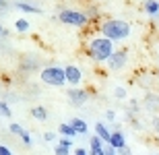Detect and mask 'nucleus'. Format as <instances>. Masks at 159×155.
Returning <instances> with one entry per match:
<instances>
[{"label": "nucleus", "instance_id": "obj_1", "mask_svg": "<svg viewBox=\"0 0 159 155\" xmlns=\"http://www.w3.org/2000/svg\"><path fill=\"white\" fill-rule=\"evenodd\" d=\"M114 52H116L114 50V42H110L103 35L91 37L87 42V56L91 60H95V62H107Z\"/></svg>", "mask_w": 159, "mask_h": 155}, {"label": "nucleus", "instance_id": "obj_2", "mask_svg": "<svg viewBox=\"0 0 159 155\" xmlns=\"http://www.w3.org/2000/svg\"><path fill=\"white\" fill-rule=\"evenodd\" d=\"M99 33L110 42H122L130 35V23L122 19H106L99 25Z\"/></svg>", "mask_w": 159, "mask_h": 155}, {"label": "nucleus", "instance_id": "obj_3", "mask_svg": "<svg viewBox=\"0 0 159 155\" xmlns=\"http://www.w3.org/2000/svg\"><path fill=\"white\" fill-rule=\"evenodd\" d=\"M39 79H41V83L50 85V87H64V85H66V72H64V68H60V66H56V64L41 68Z\"/></svg>", "mask_w": 159, "mask_h": 155}, {"label": "nucleus", "instance_id": "obj_4", "mask_svg": "<svg viewBox=\"0 0 159 155\" xmlns=\"http://www.w3.org/2000/svg\"><path fill=\"white\" fill-rule=\"evenodd\" d=\"M58 21L64 25H70V27H85L89 25V19L83 11H77V8H62L58 12Z\"/></svg>", "mask_w": 159, "mask_h": 155}, {"label": "nucleus", "instance_id": "obj_5", "mask_svg": "<svg viewBox=\"0 0 159 155\" xmlns=\"http://www.w3.org/2000/svg\"><path fill=\"white\" fill-rule=\"evenodd\" d=\"M126 62H128V52L126 50H116L106 64H107L110 71H122L124 66H126Z\"/></svg>", "mask_w": 159, "mask_h": 155}, {"label": "nucleus", "instance_id": "obj_6", "mask_svg": "<svg viewBox=\"0 0 159 155\" xmlns=\"http://www.w3.org/2000/svg\"><path fill=\"white\" fill-rule=\"evenodd\" d=\"M89 93L87 89H81V87H70V89L66 91V97H68V102L72 103V106H83V103L89 99Z\"/></svg>", "mask_w": 159, "mask_h": 155}, {"label": "nucleus", "instance_id": "obj_7", "mask_svg": "<svg viewBox=\"0 0 159 155\" xmlns=\"http://www.w3.org/2000/svg\"><path fill=\"white\" fill-rule=\"evenodd\" d=\"M64 72H66V83L70 85V87H79V85H81L83 72H81V68H79V66L68 64V66H64Z\"/></svg>", "mask_w": 159, "mask_h": 155}, {"label": "nucleus", "instance_id": "obj_8", "mask_svg": "<svg viewBox=\"0 0 159 155\" xmlns=\"http://www.w3.org/2000/svg\"><path fill=\"white\" fill-rule=\"evenodd\" d=\"M103 147H106V143L97 134L89 139V155H103Z\"/></svg>", "mask_w": 159, "mask_h": 155}, {"label": "nucleus", "instance_id": "obj_9", "mask_svg": "<svg viewBox=\"0 0 159 155\" xmlns=\"http://www.w3.org/2000/svg\"><path fill=\"white\" fill-rule=\"evenodd\" d=\"M114 149H124L126 147V137H124L122 130H112V139H110V143Z\"/></svg>", "mask_w": 159, "mask_h": 155}, {"label": "nucleus", "instance_id": "obj_10", "mask_svg": "<svg viewBox=\"0 0 159 155\" xmlns=\"http://www.w3.org/2000/svg\"><path fill=\"white\" fill-rule=\"evenodd\" d=\"M95 134H97V137H99L106 145L110 143V139H112V130H110L103 122H95Z\"/></svg>", "mask_w": 159, "mask_h": 155}, {"label": "nucleus", "instance_id": "obj_11", "mask_svg": "<svg viewBox=\"0 0 159 155\" xmlns=\"http://www.w3.org/2000/svg\"><path fill=\"white\" fill-rule=\"evenodd\" d=\"M143 11L147 12L149 17H159V0H145Z\"/></svg>", "mask_w": 159, "mask_h": 155}, {"label": "nucleus", "instance_id": "obj_12", "mask_svg": "<svg viewBox=\"0 0 159 155\" xmlns=\"http://www.w3.org/2000/svg\"><path fill=\"white\" fill-rule=\"evenodd\" d=\"M15 8H17V11H21V12H29V15H41V12H43L41 8L29 4V2H17V4H15Z\"/></svg>", "mask_w": 159, "mask_h": 155}, {"label": "nucleus", "instance_id": "obj_13", "mask_svg": "<svg viewBox=\"0 0 159 155\" xmlns=\"http://www.w3.org/2000/svg\"><path fill=\"white\" fill-rule=\"evenodd\" d=\"M58 132H60V137H68V139L77 137V130L70 126V122H62V124H58Z\"/></svg>", "mask_w": 159, "mask_h": 155}, {"label": "nucleus", "instance_id": "obj_14", "mask_svg": "<svg viewBox=\"0 0 159 155\" xmlns=\"http://www.w3.org/2000/svg\"><path fill=\"white\" fill-rule=\"evenodd\" d=\"M70 126L77 130V134H87V130H89V128H87V122H85L83 118H72L70 120Z\"/></svg>", "mask_w": 159, "mask_h": 155}, {"label": "nucleus", "instance_id": "obj_15", "mask_svg": "<svg viewBox=\"0 0 159 155\" xmlns=\"http://www.w3.org/2000/svg\"><path fill=\"white\" fill-rule=\"evenodd\" d=\"M31 116L35 120H39V122H43V120H48V110L43 106H33L31 107Z\"/></svg>", "mask_w": 159, "mask_h": 155}, {"label": "nucleus", "instance_id": "obj_16", "mask_svg": "<svg viewBox=\"0 0 159 155\" xmlns=\"http://www.w3.org/2000/svg\"><path fill=\"white\" fill-rule=\"evenodd\" d=\"M37 66H39V62L33 58H25L23 62H21V71L25 72H31V71H37Z\"/></svg>", "mask_w": 159, "mask_h": 155}, {"label": "nucleus", "instance_id": "obj_17", "mask_svg": "<svg viewBox=\"0 0 159 155\" xmlns=\"http://www.w3.org/2000/svg\"><path fill=\"white\" fill-rule=\"evenodd\" d=\"M29 27H31V23L27 19H17V21H15V29H17L19 33H27Z\"/></svg>", "mask_w": 159, "mask_h": 155}, {"label": "nucleus", "instance_id": "obj_18", "mask_svg": "<svg viewBox=\"0 0 159 155\" xmlns=\"http://www.w3.org/2000/svg\"><path fill=\"white\" fill-rule=\"evenodd\" d=\"M8 130H11L12 134H17V137H21V134L25 132V128H23L21 124H19V122H11V124H8Z\"/></svg>", "mask_w": 159, "mask_h": 155}, {"label": "nucleus", "instance_id": "obj_19", "mask_svg": "<svg viewBox=\"0 0 159 155\" xmlns=\"http://www.w3.org/2000/svg\"><path fill=\"white\" fill-rule=\"evenodd\" d=\"M11 107H8V103L6 102H0V116H2V118H11Z\"/></svg>", "mask_w": 159, "mask_h": 155}, {"label": "nucleus", "instance_id": "obj_20", "mask_svg": "<svg viewBox=\"0 0 159 155\" xmlns=\"http://www.w3.org/2000/svg\"><path fill=\"white\" fill-rule=\"evenodd\" d=\"M85 15H87V19H89V21H93V19H97V17H99V11H97L95 6H89L87 11H85Z\"/></svg>", "mask_w": 159, "mask_h": 155}, {"label": "nucleus", "instance_id": "obj_21", "mask_svg": "<svg viewBox=\"0 0 159 155\" xmlns=\"http://www.w3.org/2000/svg\"><path fill=\"white\" fill-rule=\"evenodd\" d=\"M58 145H62V147H68V149H72V145H75V139L60 137V139H58Z\"/></svg>", "mask_w": 159, "mask_h": 155}, {"label": "nucleus", "instance_id": "obj_22", "mask_svg": "<svg viewBox=\"0 0 159 155\" xmlns=\"http://www.w3.org/2000/svg\"><path fill=\"white\" fill-rule=\"evenodd\" d=\"M54 155H70V149L68 147H62V145H56L54 147Z\"/></svg>", "mask_w": 159, "mask_h": 155}, {"label": "nucleus", "instance_id": "obj_23", "mask_svg": "<svg viewBox=\"0 0 159 155\" xmlns=\"http://www.w3.org/2000/svg\"><path fill=\"white\" fill-rule=\"evenodd\" d=\"M21 141H23V145L25 147H31V145H33V139H31V134L27 130L23 132V134H21Z\"/></svg>", "mask_w": 159, "mask_h": 155}, {"label": "nucleus", "instance_id": "obj_24", "mask_svg": "<svg viewBox=\"0 0 159 155\" xmlns=\"http://www.w3.org/2000/svg\"><path fill=\"white\" fill-rule=\"evenodd\" d=\"M114 97L124 99V97H126V89H124V87H116V89H114Z\"/></svg>", "mask_w": 159, "mask_h": 155}, {"label": "nucleus", "instance_id": "obj_25", "mask_svg": "<svg viewBox=\"0 0 159 155\" xmlns=\"http://www.w3.org/2000/svg\"><path fill=\"white\" fill-rule=\"evenodd\" d=\"M103 155H118V149H114L112 145H106L103 147Z\"/></svg>", "mask_w": 159, "mask_h": 155}, {"label": "nucleus", "instance_id": "obj_26", "mask_svg": "<svg viewBox=\"0 0 159 155\" xmlns=\"http://www.w3.org/2000/svg\"><path fill=\"white\" fill-rule=\"evenodd\" d=\"M43 141H48V143H54V141H56V134H54V132H46V134H43Z\"/></svg>", "mask_w": 159, "mask_h": 155}, {"label": "nucleus", "instance_id": "obj_27", "mask_svg": "<svg viewBox=\"0 0 159 155\" xmlns=\"http://www.w3.org/2000/svg\"><path fill=\"white\" fill-rule=\"evenodd\" d=\"M106 118L110 120V122H114V120H116V112H114V110H107V112H106Z\"/></svg>", "mask_w": 159, "mask_h": 155}, {"label": "nucleus", "instance_id": "obj_28", "mask_svg": "<svg viewBox=\"0 0 159 155\" xmlns=\"http://www.w3.org/2000/svg\"><path fill=\"white\" fill-rule=\"evenodd\" d=\"M0 155H12V151L6 147V145H0Z\"/></svg>", "mask_w": 159, "mask_h": 155}, {"label": "nucleus", "instance_id": "obj_29", "mask_svg": "<svg viewBox=\"0 0 159 155\" xmlns=\"http://www.w3.org/2000/svg\"><path fill=\"white\" fill-rule=\"evenodd\" d=\"M75 155H89V151L83 149V147H77V149H75Z\"/></svg>", "mask_w": 159, "mask_h": 155}, {"label": "nucleus", "instance_id": "obj_30", "mask_svg": "<svg viewBox=\"0 0 159 155\" xmlns=\"http://www.w3.org/2000/svg\"><path fill=\"white\" fill-rule=\"evenodd\" d=\"M118 155H132V153H130V149H128V145H126L124 149H118Z\"/></svg>", "mask_w": 159, "mask_h": 155}, {"label": "nucleus", "instance_id": "obj_31", "mask_svg": "<svg viewBox=\"0 0 159 155\" xmlns=\"http://www.w3.org/2000/svg\"><path fill=\"white\" fill-rule=\"evenodd\" d=\"M6 35H8V31H6L4 27H2V25H0V37H6Z\"/></svg>", "mask_w": 159, "mask_h": 155}, {"label": "nucleus", "instance_id": "obj_32", "mask_svg": "<svg viewBox=\"0 0 159 155\" xmlns=\"http://www.w3.org/2000/svg\"><path fill=\"white\" fill-rule=\"evenodd\" d=\"M6 6H8V2H6V0H0V11H4Z\"/></svg>", "mask_w": 159, "mask_h": 155}, {"label": "nucleus", "instance_id": "obj_33", "mask_svg": "<svg viewBox=\"0 0 159 155\" xmlns=\"http://www.w3.org/2000/svg\"><path fill=\"white\" fill-rule=\"evenodd\" d=\"M157 141H159V132H157Z\"/></svg>", "mask_w": 159, "mask_h": 155}]
</instances>
